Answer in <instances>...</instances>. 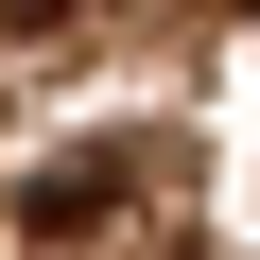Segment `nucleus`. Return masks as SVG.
Instances as JSON below:
<instances>
[{
  "label": "nucleus",
  "instance_id": "2",
  "mask_svg": "<svg viewBox=\"0 0 260 260\" xmlns=\"http://www.w3.org/2000/svg\"><path fill=\"white\" fill-rule=\"evenodd\" d=\"M0 18H70V0H0Z\"/></svg>",
  "mask_w": 260,
  "mask_h": 260
},
{
  "label": "nucleus",
  "instance_id": "1",
  "mask_svg": "<svg viewBox=\"0 0 260 260\" xmlns=\"http://www.w3.org/2000/svg\"><path fill=\"white\" fill-rule=\"evenodd\" d=\"M121 191H139V174H121V156H52L18 208H35V243H87V225H121Z\"/></svg>",
  "mask_w": 260,
  "mask_h": 260
}]
</instances>
